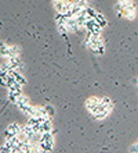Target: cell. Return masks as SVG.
I'll return each instance as SVG.
<instances>
[{"label": "cell", "mask_w": 138, "mask_h": 153, "mask_svg": "<svg viewBox=\"0 0 138 153\" xmlns=\"http://www.w3.org/2000/svg\"><path fill=\"white\" fill-rule=\"evenodd\" d=\"M21 49L18 46H10V57L11 56H20Z\"/></svg>", "instance_id": "obj_5"}, {"label": "cell", "mask_w": 138, "mask_h": 153, "mask_svg": "<svg viewBox=\"0 0 138 153\" xmlns=\"http://www.w3.org/2000/svg\"><path fill=\"white\" fill-rule=\"evenodd\" d=\"M94 20L97 21V22H98V24L101 25L102 28L105 27V25H107V20H105V18H104L101 14H95V16H94Z\"/></svg>", "instance_id": "obj_4"}, {"label": "cell", "mask_w": 138, "mask_h": 153, "mask_svg": "<svg viewBox=\"0 0 138 153\" xmlns=\"http://www.w3.org/2000/svg\"><path fill=\"white\" fill-rule=\"evenodd\" d=\"M51 129H53L51 120L50 118L43 120V123H42V132H51Z\"/></svg>", "instance_id": "obj_3"}, {"label": "cell", "mask_w": 138, "mask_h": 153, "mask_svg": "<svg viewBox=\"0 0 138 153\" xmlns=\"http://www.w3.org/2000/svg\"><path fill=\"white\" fill-rule=\"evenodd\" d=\"M0 56L4 57V59L10 57V46L6 45L4 42H0Z\"/></svg>", "instance_id": "obj_2"}, {"label": "cell", "mask_w": 138, "mask_h": 153, "mask_svg": "<svg viewBox=\"0 0 138 153\" xmlns=\"http://www.w3.org/2000/svg\"><path fill=\"white\" fill-rule=\"evenodd\" d=\"M46 110H47V113L50 114V117H51L53 114H54V109H53L51 106H46Z\"/></svg>", "instance_id": "obj_6"}, {"label": "cell", "mask_w": 138, "mask_h": 153, "mask_svg": "<svg viewBox=\"0 0 138 153\" xmlns=\"http://www.w3.org/2000/svg\"><path fill=\"white\" fill-rule=\"evenodd\" d=\"M22 131V127L21 125H18L17 123H12V124H10L6 128V131H4V137H6V141L7 139H10V138L15 137V135H18V134Z\"/></svg>", "instance_id": "obj_1"}]
</instances>
